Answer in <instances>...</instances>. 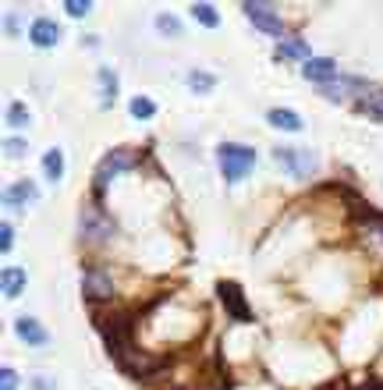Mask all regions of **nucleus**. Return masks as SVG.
I'll return each instance as SVG.
<instances>
[{"mask_svg": "<svg viewBox=\"0 0 383 390\" xmlns=\"http://www.w3.org/2000/svg\"><path fill=\"white\" fill-rule=\"evenodd\" d=\"M25 270L21 266H7L4 274H0V288H4V298H18L21 294V288H25Z\"/></svg>", "mask_w": 383, "mask_h": 390, "instance_id": "11", "label": "nucleus"}, {"mask_svg": "<svg viewBox=\"0 0 383 390\" xmlns=\"http://www.w3.org/2000/svg\"><path fill=\"white\" fill-rule=\"evenodd\" d=\"M29 39H32V46L50 50V46H57V43H61V25H57L54 18H36V21H32V29H29Z\"/></svg>", "mask_w": 383, "mask_h": 390, "instance_id": "7", "label": "nucleus"}, {"mask_svg": "<svg viewBox=\"0 0 383 390\" xmlns=\"http://www.w3.org/2000/svg\"><path fill=\"white\" fill-rule=\"evenodd\" d=\"M128 110H131V117H142V121L156 114V106H153V103H149L146 96H135V99H131V106H128Z\"/></svg>", "mask_w": 383, "mask_h": 390, "instance_id": "21", "label": "nucleus"}, {"mask_svg": "<svg viewBox=\"0 0 383 390\" xmlns=\"http://www.w3.org/2000/svg\"><path fill=\"white\" fill-rule=\"evenodd\" d=\"M131 164H135V160H131V153H128V149H114V153L99 164V171H96V192H103V189H106V181H110V178H117L121 171H128Z\"/></svg>", "mask_w": 383, "mask_h": 390, "instance_id": "5", "label": "nucleus"}, {"mask_svg": "<svg viewBox=\"0 0 383 390\" xmlns=\"http://www.w3.org/2000/svg\"><path fill=\"white\" fill-rule=\"evenodd\" d=\"M156 29H160L164 36H181V21L171 18V14H156Z\"/></svg>", "mask_w": 383, "mask_h": 390, "instance_id": "22", "label": "nucleus"}, {"mask_svg": "<svg viewBox=\"0 0 383 390\" xmlns=\"http://www.w3.org/2000/svg\"><path fill=\"white\" fill-rule=\"evenodd\" d=\"M99 89H103V106H110L114 99H117V75L110 71V68H99Z\"/></svg>", "mask_w": 383, "mask_h": 390, "instance_id": "16", "label": "nucleus"}, {"mask_svg": "<svg viewBox=\"0 0 383 390\" xmlns=\"http://www.w3.org/2000/svg\"><path fill=\"white\" fill-rule=\"evenodd\" d=\"M274 160L284 167L291 178H309L316 171V156L309 149H291V146H277L274 149Z\"/></svg>", "mask_w": 383, "mask_h": 390, "instance_id": "2", "label": "nucleus"}, {"mask_svg": "<svg viewBox=\"0 0 383 390\" xmlns=\"http://www.w3.org/2000/svg\"><path fill=\"white\" fill-rule=\"evenodd\" d=\"M32 390H54V384H50L46 376H36V380H32Z\"/></svg>", "mask_w": 383, "mask_h": 390, "instance_id": "28", "label": "nucleus"}, {"mask_svg": "<svg viewBox=\"0 0 383 390\" xmlns=\"http://www.w3.org/2000/svg\"><path fill=\"white\" fill-rule=\"evenodd\" d=\"M82 288H86V294L96 301V298H110V294H114V281H110V274H103L99 266H93V270H86Z\"/></svg>", "mask_w": 383, "mask_h": 390, "instance_id": "10", "label": "nucleus"}, {"mask_svg": "<svg viewBox=\"0 0 383 390\" xmlns=\"http://www.w3.org/2000/svg\"><path fill=\"white\" fill-rule=\"evenodd\" d=\"M245 14H249V21H252L256 29H263V32H270V36H281V32H284L281 14H274V7L263 4V0H249V4H245Z\"/></svg>", "mask_w": 383, "mask_h": 390, "instance_id": "3", "label": "nucleus"}, {"mask_svg": "<svg viewBox=\"0 0 383 390\" xmlns=\"http://www.w3.org/2000/svg\"><path fill=\"white\" fill-rule=\"evenodd\" d=\"M14 330H18V337H21L25 344H32V348H43V344L50 341L46 326H43L39 319H32V316H21V319L14 323Z\"/></svg>", "mask_w": 383, "mask_h": 390, "instance_id": "8", "label": "nucleus"}, {"mask_svg": "<svg viewBox=\"0 0 383 390\" xmlns=\"http://www.w3.org/2000/svg\"><path fill=\"white\" fill-rule=\"evenodd\" d=\"M277 57H284V61H294V57L309 61V43H305V39H298V36L281 39V43H277Z\"/></svg>", "mask_w": 383, "mask_h": 390, "instance_id": "14", "label": "nucleus"}, {"mask_svg": "<svg viewBox=\"0 0 383 390\" xmlns=\"http://www.w3.org/2000/svg\"><path fill=\"white\" fill-rule=\"evenodd\" d=\"M43 174H46L50 181H61V178H64V156H61V149H50V153L43 156Z\"/></svg>", "mask_w": 383, "mask_h": 390, "instance_id": "15", "label": "nucleus"}, {"mask_svg": "<svg viewBox=\"0 0 383 390\" xmlns=\"http://www.w3.org/2000/svg\"><path fill=\"white\" fill-rule=\"evenodd\" d=\"M36 185L32 181H18V185H11L7 192H4V202L7 206H25V202H36Z\"/></svg>", "mask_w": 383, "mask_h": 390, "instance_id": "13", "label": "nucleus"}, {"mask_svg": "<svg viewBox=\"0 0 383 390\" xmlns=\"http://www.w3.org/2000/svg\"><path fill=\"white\" fill-rule=\"evenodd\" d=\"M302 75L309 79V82H330V79H337V64L330 61V57H309L305 61V68H302Z\"/></svg>", "mask_w": 383, "mask_h": 390, "instance_id": "9", "label": "nucleus"}, {"mask_svg": "<svg viewBox=\"0 0 383 390\" xmlns=\"http://www.w3.org/2000/svg\"><path fill=\"white\" fill-rule=\"evenodd\" d=\"M89 7H93L89 0H82V4H79V0H68V4H64V11H68L71 18H82V14H89Z\"/></svg>", "mask_w": 383, "mask_h": 390, "instance_id": "26", "label": "nucleus"}, {"mask_svg": "<svg viewBox=\"0 0 383 390\" xmlns=\"http://www.w3.org/2000/svg\"><path fill=\"white\" fill-rule=\"evenodd\" d=\"M189 86L195 89V93H209L217 82H213V75H202V71H192L189 75Z\"/></svg>", "mask_w": 383, "mask_h": 390, "instance_id": "23", "label": "nucleus"}, {"mask_svg": "<svg viewBox=\"0 0 383 390\" xmlns=\"http://www.w3.org/2000/svg\"><path fill=\"white\" fill-rule=\"evenodd\" d=\"M0 387H4V390H18V373H14L11 366H4V369H0Z\"/></svg>", "mask_w": 383, "mask_h": 390, "instance_id": "25", "label": "nucleus"}, {"mask_svg": "<svg viewBox=\"0 0 383 390\" xmlns=\"http://www.w3.org/2000/svg\"><path fill=\"white\" fill-rule=\"evenodd\" d=\"M11 245H14V227L11 224H0V249L11 252Z\"/></svg>", "mask_w": 383, "mask_h": 390, "instance_id": "27", "label": "nucleus"}, {"mask_svg": "<svg viewBox=\"0 0 383 390\" xmlns=\"http://www.w3.org/2000/svg\"><path fill=\"white\" fill-rule=\"evenodd\" d=\"M217 164H220L224 181H242L256 167V153L249 146H242V142H224L217 149Z\"/></svg>", "mask_w": 383, "mask_h": 390, "instance_id": "1", "label": "nucleus"}, {"mask_svg": "<svg viewBox=\"0 0 383 390\" xmlns=\"http://www.w3.org/2000/svg\"><path fill=\"white\" fill-rule=\"evenodd\" d=\"M4 153H7L11 160H18V156L29 153V142H25V139H7V142H4Z\"/></svg>", "mask_w": 383, "mask_h": 390, "instance_id": "24", "label": "nucleus"}, {"mask_svg": "<svg viewBox=\"0 0 383 390\" xmlns=\"http://www.w3.org/2000/svg\"><path fill=\"white\" fill-rule=\"evenodd\" d=\"M217 294H220V301L227 305V312H231L234 319H242V323H252V309L245 305L242 288H238L234 281H220V284H217Z\"/></svg>", "mask_w": 383, "mask_h": 390, "instance_id": "4", "label": "nucleus"}, {"mask_svg": "<svg viewBox=\"0 0 383 390\" xmlns=\"http://www.w3.org/2000/svg\"><path fill=\"white\" fill-rule=\"evenodd\" d=\"M189 11L195 14V21H202L206 29H217V25H220V14H217L213 4H192Z\"/></svg>", "mask_w": 383, "mask_h": 390, "instance_id": "18", "label": "nucleus"}, {"mask_svg": "<svg viewBox=\"0 0 383 390\" xmlns=\"http://www.w3.org/2000/svg\"><path fill=\"white\" fill-rule=\"evenodd\" d=\"M7 124L11 128H25L29 124V106L25 103H11L7 106Z\"/></svg>", "mask_w": 383, "mask_h": 390, "instance_id": "20", "label": "nucleus"}, {"mask_svg": "<svg viewBox=\"0 0 383 390\" xmlns=\"http://www.w3.org/2000/svg\"><path fill=\"white\" fill-rule=\"evenodd\" d=\"M79 231H82V238H89V241H103V238H110V234H114V224H110V220H106L96 206H89V209H82Z\"/></svg>", "mask_w": 383, "mask_h": 390, "instance_id": "6", "label": "nucleus"}, {"mask_svg": "<svg viewBox=\"0 0 383 390\" xmlns=\"http://www.w3.org/2000/svg\"><path fill=\"white\" fill-rule=\"evenodd\" d=\"M267 121H270L274 128H284V131H302V117H298L294 110H287V106H274V110L267 114Z\"/></svg>", "mask_w": 383, "mask_h": 390, "instance_id": "12", "label": "nucleus"}, {"mask_svg": "<svg viewBox=\"0 0 383 390\" xmlns=\"http://www.w3.org/2000/svg\"><path fill=\"white\" fill-rule=\"evenodd\" d=\"M369 117H377L383 121V89H369V93H362V103H359Z\"/></svg>", "mask_w": 383, "mask_h": 390, "instance_id": "17", "label": "nucleus"}, {"mask_svg": "<svg viewBox=\"0 0 383 390\" xmlns=\"http://www.w3.org/2000/svg\"><path fill=\"white\" fill-rule=\"evenodd\" d=\"M362 224H366V234H369L377 245H383V216H380V213H373V209H369V213L362 216Z\"/></svg>", "mask_w": 383, "mask_h": 390, "instance_id": "19", "label": "nucleus"}]
</instances>
